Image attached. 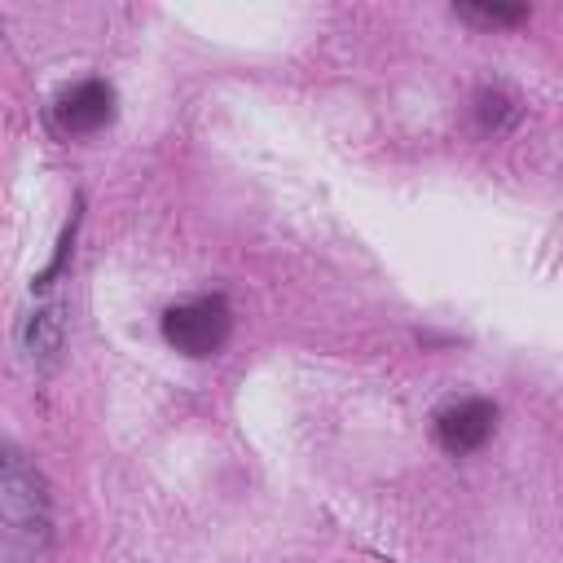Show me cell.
I'll use <instances>...</instances> for the list:
<instances>
[{"instance_id": "ba28073f", "label": "cell", "mask_w": 563, "mask_h": 563, "mask_svg": "<svg viewBox=\"0 0 563 563\" xmlns=\"http://www.w3.org/2000/svg\"><path fill=\"white\" fill-rule=\"evenodd\" d=\"M75 224H79V207H75V216H70V224H66V233H62V242H57V255H53V264L35 277V286L44 290V286H53V277L66 268V255H70V242H75Z\"/></svg>"}, {"instance_id": "7a4b0ae2", "label": "cell", "mask_w": 563, "mask_h": 563, "mask_svg": "<svg viewBox=\"0 0 563 563\" xmlns=\"http://www.w3.org/2000/svg\"><path fill=\"white\" fill-rule=\"evenodd\" d=\"M229 303L220 295H194L163 312V339L185 356H211L229 339Z\"/></svg>"}, {"instance_id": "277c9868", "label": "cell", "mask_w": 563, "mask_h": 563, "mask_svg": "<svg viewBox=\"0 0 563 563\" xmlns=\"http://www.w3.org/2000/svg\"><path fill=\"white\" fill-rule=\"evenodd\" d=\"M114 114V92L101 79H84L57 97V123L62 132H97Z\"/></svg>"}, {"instance_id": "3957f363", "label": "cell", "mask_w": 563, "mask_h": 563, "mask_svg": "<svg viewBox=\"0 0 563 563\" xmlns=\"http://www.w3.org/2000/svg\"><path fill=\"white\" fill-rule=\"evenodd\" d=\"M493 427H497L493 400L471 396V400H457V405L440 409V418H435V440H440L449 453H475V449L493 435Z\"/></svg>"}, {"instance_id": "6da1fadb", "label": "cell", "mask_w": 563, "mask_h": 563, "mask_svg": "<svg viewBox=\"0 0 563 563\" xmlns=\"http://www.w3.org/2000/svg\"><path fill=\"white\" fill-rule=\"evenodd\" d=\"M48 484L0 440V559H35L48 545Z\"/></svg>"}, {"instance_id": "5b68a950", "label": "cell", "mask_w": 563, "mask_h": 563, "mask_svg": "<svg viewBox=\"0 0 563 563\" xmlns=\"http://www.w3.org/2000/svg\"><path fill=\"white\" fill-rule=\"evenodd\" d=\"M18 343H22L31 365H53L62 356V347H66V312H62V303L31 308L22 317V325H18Z\"/></svg>"}, {"instance_id": "8992f818", "label": "cell", "mask_w": 563, "mask_h": 563, "mask_svg": "<svg viewBox=\"0 0 563 563\" xmlns=\"http://www.w3.org/2000/svg\"><path fill=\"white\" fill-rule=\"evenodd\" d=\"M457 18L475 26H519L528 22V4H457Z\"/></svg>"}, {"instance_id": "52a82bcc", "label": "cell", "mask_w": 563, "mask_h": 563, "mask_svg": "<svg viewBox=\"0 0 563 563\" xmlns=\"http://www.w3.org/2000/svg\"><path fill=\"white\" fill-rule=\"evenodd\" d=\"M515 119H519V101H515L510 92H501V88H484V92H479V123H484V128L501 132V128L515 123Z\"/></svg>"}]
</instances>
